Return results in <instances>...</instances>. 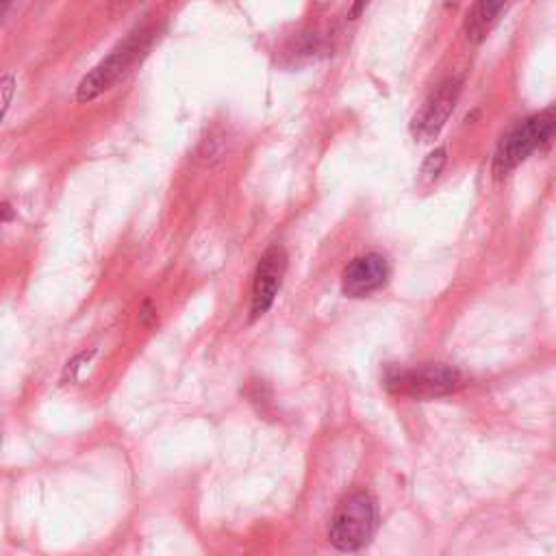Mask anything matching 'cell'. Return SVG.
<instances>
[{"mask_svg": "<svg viewBox=\"0 0 556 556\" xmlns=\"http://www.w3.org/2000/svg\"><path fill=\"white\" fill-rule=\"evenodd\" d=\"M376 500L367 491L343 497L330 521V543L341 552H356L369 543L376 530Z\"/></svg>", "mask_w": 556, "mask_h": 556, "instance_id": "1", "label": "cell"}, {"mask_svg": "<svg viewBox=\"0 0 556 556\" xmlns=\"http://www.w3.org/2000/svg\"><path fill=\"white\" fill-rule=\"evenodd\" d=\"M556 130V111H543L510 128L493 156V176L502 178L523 163Z\"/></svg>", "mask_w": 556, "mask_h": 556, "instance_id": "2", "label": "cell"}, {"mask_svg": "<svg viewBox=\"0 0 556 556\" xmlns=\"http://www.w3.org/2000/svg\"><path fill=\"white\" fill-rule=\"evenodd\" d=\"M150 33L146 28H137L130 33L124 43H119L106 59H102L76 87V100L78 102H91L104 91H109L135 63V59L141 54V50L148 43Z\"/></svg>", "mask_w": 556, "mask_h": 556, "instance_id": "3", "label": "cell"}, {"mask_svg": "<svg viewBox=\"0 0 556 556\" xmlns=\"http://www.w3.org/2000/svg\"><path fill=\"white\" fill-rule=\"evenodd\" d=\"M384 387L397 395L437 397L458 391L463 387V376L445 365H426L417 369H402L389 374Z\"/></svg>", "mask_w": 556, "mask_h": 556, "instance_id": "4", "label": "cell"}, {"mask_svg": "<svg viewBox=\"0 0 556 556\" xmlns=\"http://www.w3.org/2000/svg\"><path fill=\"white\" fill-rule=\"evenodd\" d=\"M460 87H463V80L452 76L445 83H441L437 87V91H432V96L426 100V104L413 119L415 137H419L421 141H430L441 132V128L445 126L447 117L452 115V111L456 106Z\"/></svg>", "mask_w": 556, "mask_h": 556, "instance_id": "5", "label": "cell"}, {"mask_svg": "<svg viewBox=\"0 0 556 556\" xmlns=\"http://www.w3.org/2000/svg\"><path fill=\"white\" fill-rule=\"evenodd\" d=\"M287 269V254L280 245H271L263 252L256 271H254V285H252V319L267 313V308L274 304V298L280 289L282 276Z\"/></svg>", "mask_w": 556, "mask_h": 556, "instance_id": "6", "label": "cell"}, {"mask_svg": "<svg viewBox=\"0 0 556 556\" xmlns=\"http://www.w3.org/2000/svg\"><path fill=\"white\" fill-rule=\"evenodd\" d=\"M389 276V263L378 252H367L352 258L341 276V289L350 298H363L380 289Z\"/></svg>", "mask_w": 556, "mask_h": 556, "instance_id": "7", "label": "cell"}, {"mask_svg": "<svg viewBox=\"0 0 556 556\" xmlns=\"http://www.w3.org/2000/svg\"><path fill=\"white\" fill-rule=\"evenodd\" d=\"M504 4L506 0H473L465 13V37L471 43H480L500 20Z\"/></svg>", "mask_w": 556, "mask_h": 556, "instance_id": "8", "label": "cell"}, {"mask_svg": "<svg viewBox=\"0 0 556 556\" xmlns=\"http://www.w3.org/2000/svg\"><path fill=\"white\" fill-rule=\"evenodd\" d=\"M445 159H447L445 148H434V150L426 156V161H424V165H421V178H424L426 182L434 180V178L441 174V169H443V165H445Z\"/></svg>", "mask_w": 556, "mask_h": 556, "instance_id": "9", "label": "cell"}, {"mask_svg": "<svg viewBox=\"0 0 556 556\" xmlns=\"http://www.w3.org/2000/svg\"><path fill=\"white\" fill-rule=\"evenodd\" d=\"M143 0H109V7H106V13L111 17H117V15H124L128 11H132L137 4H141Z\"/></svg>", "mask_w": 556, "mask_h": 556, "instance_id": "10", "label": "cell"}, {"mask_svg": "<svg viewBox=\"0 0 556 556\" xmlns=\"http://www.w3.org/2000/svg\"><path fill=\"white\" fill-rule=\"evenodd\" d=\"M2 93H4V98H2V109L7 111L9 109V102H11V93H13V76H4L2 78Z\"/></svg>", "mask_w": 556, "mask_h": 556, "instance_id": "11", "label": "cell"}, {"mask_svg": "<svg viewBox=\"0 0 556 556\" xmlns=\"http://www.w3.org/2000/svg\"><path fill=\"white\" fill-rule=\"evenodd\" d=\"M369 2H371V0H354V2H352V9H350V20H356V17L369 7Z\"/></svg>", "mask_w": 556, "mask_h": 556, "instance_id": "12", "label": "cell"}, {"mask_svg": "<svg viewBox=\"0 0 556 556\" xmlns=\"http://www.w3.org/2000/svg\"><path fill=\"white\" fill-rule=\"evenodd\" d=\"M9 2H11V0H2V13H4V11H7V7H9Z\"/></svg>", "mask_w": 556, "mask_h": 556, "instance_id": "13", "label": "cell"}]
</instances>
